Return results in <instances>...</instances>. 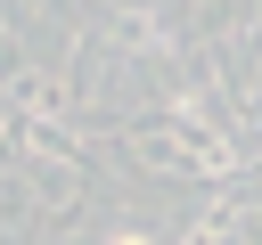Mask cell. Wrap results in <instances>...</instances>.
I'll return each mask as SVG.
<instances>
[{"mask_svg": "<svg viewBox=\"0 0 262 245\" xmlns=\"http://www.w3.org/2000/svg\"><path fill=\"white\" fill-rule=\"evenodd\" d=\"M115 245H147V229H115Z\"/></svg>", "mask_w": 262, "mask_h": 245, "instance_id": "obj_2", "label": "cell"}, {"mask_svg": "<svg viewBox=\"0 0 262 245\" xmlns=\"http://www.w3.org/2000/svg\"><path fill=\"white\" fill-rule=\"evenodd\" d=\"M8 90H16V98H25L33 114H57V106H66V90H57L49 74H8Z\"/></svg>", "mask_w": 262, "mask_h": 245, "instance_id": "obj_1", "label": "cell"}]
</instances>
